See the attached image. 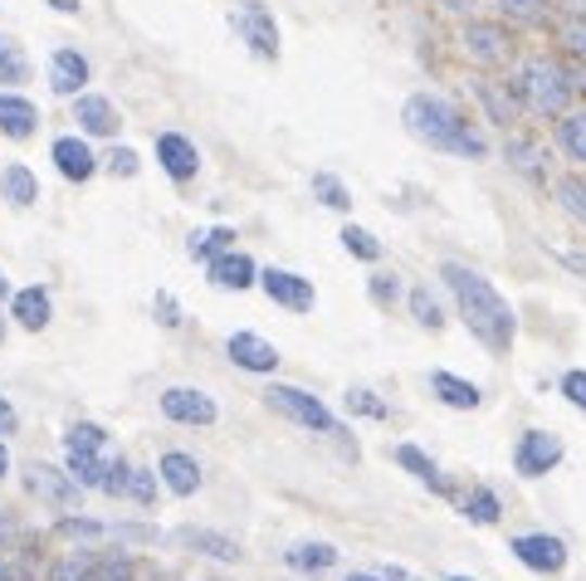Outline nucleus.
<instances>
[{"label": "nucleus", "instance_id": "obj_1", "mask_svg": "<svg viewBox=\"0 0 586 581\" xmlns=\"http://www.w3.org/2000/svg\"><path fill=\"white\" fill-rule=\"evenodd\" d=\"M449 284V294H455L459 313H464L469 333L479 337L484 347H494V352H508L518 337V323H513V308L498 298V288L488 284L484 274H474L469 264H445L440 269Z\"/></svg>", "mask_w": 586, "mask_h": 581}, {"label": "nucleus", "instance_id": "obj_2", "mask_svg": "<svg viewBox=\"0 0 586 581\" xmlns=\"http://www.w3.org/2000/svg\"><path fill=\"white\" fill-rule=\"evenodd\" d=\"M406 132L430 142V147H440V152H455V157H484L488 152L484 138L469 132V122L459 118L445 99H430V93H416V99L406 103Z\"/></svg>", "mask_w": 586, "mask_h": 581}, {"label": "nucleus", "instance_id": "obj_3", "mask_svg": "<svg viewBox=\"0 0 586 581\" xmlns=\"http://www.w3.org/2000/svg\"><path fill=\"white\" fill-rule=\"evenodd\" d=\"M64 454H68V474H74L84 489H98L107 474V435L98 430V425H74V430L64 435Z\"/></svg>", "mask_w": 586, "mask_h": 581}, {"label": "nucleus", "instance_id": "obj_4", "mask_svg": "<svg viewBox=\"0 0 586 581\" xmlns=\"http://www.w3.org/2000/svg\"><path fill=\"white\" fill-rule=\"evenodd\" d=\"M518 83H523L527 103H533L537 113H566V99H572V79L562 74V64L552 60H527L523 74H518Z\"/></svg>", "mask_w": 586, "mask_h": 581}, {"label": "nucleus", "instance_id": "obj_5", "mask_svg": "<svg viewBox=\"0 0 586 581\" xmlns=\"http://www.w3.org/2000/svg\"><path fill=\"white\" fill-rule=\"evenodd\" d=\"M269 405L279 415H289V421H298V425H308V430H322V435H342V425H337V415L328 411V405L318 401V396H308V391H298V386H269Z\"/></svg>", "mask_w": 586, "mask_h": 581}, {"label": "nucleus", "instance_id": "obj_6", "mask_svg": "<svg viewBox=\"0 0 586 581\" xmlns=\"http://www.w3.org/2000/svg\"><path fill=\"white\" fill-rule=\"evenodd\" d=\"M78 489H84V483L64 469H49V464H35V469H29V493H39V499L59 513L78 508Z\"/></svg>", "mask_w": 586, "mask_h": 581}, {"label": "nucleus", "instance_id": "obj_7", "mask_svg": "<svg viewBox=\"0 0 586 581\" xmlns=\"http://www.w3.org/2000/svg\"><path fill=\"white\" fill-rule=\"evenodd\" d=\"M230 25H234V35H240L254 54H264V60L279 54V30H273V15L264 11V5H244V11H234Z\"/></svg>", "mask_w": 586, "mask_h": 581}, {"label": "nucleus", "instance_id": "obj_8", "mask_svg": "<svg viewBox=\"0 0 586 581\" xmlns=\"http://www.w3.org/2000/svg\"><path fill=\"white\" fill-rule=\"evenodd\" d=\"M557 460H562V440H557V435L523 430V440H518V450H513L518 474H527V479H537V474H547Z\"/></svg>", "mask_w": 586, "mask_h": 581}, {"label": "nucleus", "instance_id": "obj_9", "mask_svg": "<svg viewBox=\"0 0 586 581\" xmlns=\"http://www.w3.org/2000/svg\"><path fill=\"white\" fill-rule=\"evenodd\" d=\"M162 411H166V421H181V425H211L215 421V401L205 391H191V386L162 391Z\"/></svg>", "mask_w": 586, "mask_h": 581}, {"label": "nucleus", "instance_id": "obj_10", "mask_svg": "<svg viewBox=\"0 0 586 581\" xmlns=\"http://www.w3.org/2000/svg\"><path fill=\"white\" fill-rule=\"evenodd\" d=\"M513 552H518V561L533 571H562L566 567V547L557 538H547V532H523V538H513Z\"/></svg>", "mask_w": 586, "mask_h": 581}, {"label": "nucleus", "instance_id": "obj_11", "mask_svg": "<svg viewBox=\"0 0 586 581\" xmlns=\"http://www.w3.org/2000/svg\"><path fill=\"white\" fill-rule=\"evenodd\" d=\"M259 284H264V294H269L273 304H283L289 313H308L313 308V284L298 274H289V269H269Z\"/></svg>", "mask_w": 586, "mask_h": 581}, {"label": "nucleus", "instance_id": "obj_12", "mask_svg": "<svg viewBox=\"0 0 586 581\" xmlns=\"http://www.w3.org/2000/svg\"><path fill=\"white\" fill-rule=\"evenodd\" d=\"M156 162H162L176 181H186V177H195V167H201V152H195L181 132H162V138H156Z\"/></svg>", "mask_w": 586, "mask_h": 581}, {"label": "nucleus", "instance_id": "obj_13", "mask_svg": "<svg viewBox=\"0 0 586 581\" xmlns=\"http://www.w3.org/2000/svg\"><path fill=\"white\" fill-rule=\"evenodd\" d=\"M225 347H230L234 366H244V372H273V366H279L273 343H264V337H254V333H234Z\"/></svg>", "mask_w": 586, "mask_h": 581}, {"label": "nucleus", "instance_id": "obj_14", "mask_svg": "<svg viewBox=\"0 0 586 581\" xmlns=\"http://www.w3.org/2000/svg\"><path fill=\"white\" fill-rule=\"evenodd\" d=\"M88 83V60L78 50H59L49 60V89L54 93H78Z\"/></svg>", "mask_w": 586, "mask_h": 581}, {"label": "nucleus", "instance_id": "obj_15", "mask_svg": "<svg viewBox=\"0 0 586 581\" xmlns=\"http://www.w3.org/2000/svg\"><path fill=\"white\" fill-rule=\"evenodd\" d=\"M156 474L166 479V489L181 493V499H191L195 489H201V464L191 460V454H162V464H156Z\"/></svg>", "mask_w": 586, "mask_h": 581}, {"label": "nucleus", "instance_id": "obj_16", "mask_svg": "<svg viewBox=\"0 0 586 581\" xmlns=\"http://www.w3.org/2000/svg\"><path fill=\"white\" fill-rule=\"evenodd\" d=\"M35 122H39L35 103L15 99V93H0V132H5V138H29Z\"/></svg>", "mask_w": 586, "mask_h": 581}, {"label": "nucleus", "instance_id": "obj_17", "mask_svg": "<svg viewBox=\"0 0 586 581\" xmlns=\"http://www.w3.org/2000/svg\"><path fill=\"white\" fill-rule=\"evenodd\" d=\"M211 284L215 288H250L254 284V259L225 249L220 259H211Z\"/></svg>", "mask_w": 586, "mask_h": 581}, {"label": "nucleus", "instance_id": "obj_18", "mask_svg": "<svg viewBox=\"0 0 586 581\" xmlns=\"http://www.w3.org/2000/svg\"><path fill=\"white\" fill-rule=\"evenodd\" d=\"M54 167L64 171L68 181H88L93 177V152H88L78 138H59L54 142Z\"/></svg>", "mask_w": 586, "mask_h": 581}, {"label": "nucleus", "instance_id": "obj_19", "mask_svg": "<svg viewBox=\"0 0 586 581\" xmlns=\"http://www.w3.org/2000/svg\"><path fill=\"white\" fill-rule=\"evenodd\" d=\"M464 50L474 54V60L494 64V60H504V54H508V35L498 30V25H469V30H464Z\"/></svg>", "mask_w": 586, "mask_h": 581}, {"label": "nucleus", "instance_id": "obj_20", "mask_svg": "<svg viewBox=\"0 0 586 581\" xmlns=\"http://www.w3.org/2000/svg\"><path fill=\"white\" fill-rule=\"evenodd\" d=\"M74 118L84 122V132H93V138H107V132H117V113L107 99H93V93H84L74 108Z\"/></svg>", "mask_w": 586, "mask_h": 581}, {"label": "nucleus", "instance_id": "obj_21", "mask_svg": "<svg viewBox=\"0 0 586 581\" xmlns=\"http://www.w3.org/2000/svg\"><path fill=\"white\" fill-rule=\"evenodd\" d=\"M430 391H435L445 405H455V411H474V405L484 401V396H479V386L459 382V376H449V372H435V376H430Z\"/></svg>", "mask_w": 586, "mask_h": 581}, {"label": "nucleus", "instance_id": "obj_22", "mask_svg": "<svg viewBox=\"0 0 586 581\" xmlns=\"http://www.w3.org/2000/svg\"><path fill=\"white\" fill-rule=\"evenodd\" d=\"M474 93H479V103L488 108V118H494V122H504V128H508V122H518V99L504 89V83L479 79V83H474Z\"/></svg>", "mask_w": 586, "mask_h": 581}, {"label": "nucleus", "instance_id": "obj_23", "mask_svg": "<svg viewBox=\"0 0 586 581\" xmlns=\"http://www.w3.org/2000/svg\"><path fill=\"white\" fill-rule=\"evenodd\" d=\"M508 162H513L518 171H527V177H543V171H547V162H552V157H547V147H543V142H533V138H518V132H513V138H508Z\"/></svg>", "mask_w": 586, "mask_h": 581}, {"label": "nucleus", "instance_id": "obj_24", "mask_svg": "<svg viewBox=\"0 0 586 581\" xmlns=\"http://www.w3.org/2000/svg\"><path fill=\"white\" fill-rule=\"evenodd\" d=\"M0 191H5L10 206H35L39 201V181L29 177V167H5L0 171Z\"/></svg>", "mask_w": 586, "mask_h": 581}, {"label": "nucleus", "instance_id": "obj_25", "mask_svg": "<svg viewBox=\"0 0 586 581\" xmlns=\"http://www.w3.org/2000/svg\"><path fill=\"white\" fill-rule=\"evenodd\" d=\"M332 561H337V547H332V542H298V547H289L293 571H328Z\"/></svg>", "mask_w": 586, "mask_h": 581}, {"label": "nucleus", "instance_id": "obj_26", "mask_svg": "<svg viewBox=\"0 0 586 581\" xmlns=\"http://www.w3.org/2000/svg\"><path fill=\"white\" fill-rule=\"evenodd\" d=\"M181 542H186V547H201V552H211V557H220V561H240V542L220 538V532H205V528H181Z\"/></svg>", "mask_w": 586, "mask_h": 581}, {"label": "nucleus", "instance_id": "obj_27", "mask_svg": "<svg viewBox=\"0 0 586 581\" xmlns=\"http://www.w3.org/2000/svg\"><path fill=\"white\" fill-rule=\"evenodd\" d=\"M15 318L25 327H44L49 323V294L44 288H20L15 294Z\"/></svg>", "mask_w": 586, "mask_h": 581}, {"label": "nucleus", "instance_id": "obj_28", "mask_svg": "<svg viewBox=\"0 0 586 581\" xmlns=\"http://www.w3.org/2000/svg\"><path fill=\"white\" fill-rule=\"evenodd\" d=\"M557 138H562V147L572 152V162H586V113H566Z\"/></svg>", "mask_w": 586, "mask_h": 581}, {"label": "nucleus", "instance_id": "obj_29", "mask_svg": "<svg viewBox=\"0 0 586 581\" xmlns=\"http://www.w3.org/2000/svg\"><path fill=\"white\" fill-rule=\"evenodd\" d=\"M25 74H29V64H25V54H20V44L0 40V83H25Z\"/></svg>", "mask_w": 586, "mask_h": 581}, {"label": "nucleus", "instance_id": "obj_30", "mask_svg": "<svg viewBox=\"0 0 586 581\" xmlns=\"http://www.w3.org/2000/svg\"><path fill=\"white\" fill-rule=\"evenodd\" d=\"M557 201H562V210H566V216L586 220V181L562 177V181H557Z\"/></svg>", "mask_w": 586, "mask_h": 581}, {"label": "nucleus", "instance_id": "obj_31", "mask_svg": "<svg viewBox=\"0 0 586 581\" xmlns=\"http://www.w3.org/2000/svg\"><path fill=\"white\" fill-rule=\"evenodd\" d=\"M313 191H318L322 206H332V210H347V206H352V196L342 191V181L328 177V171H318V177H313Z\"/></svg>", "mask_w": 586, "mask_h": 581}, {"label": "nucleus", "instance_id": "obj_32", "mask_svg": "<svg viewBox=\"0 0 586 581\" xmlns=\"http://www.w3.org/2000/svg\"><path fill=\"white\" fill-rule=\"evenodd\" d=\"M396 460L406 464L410 474H420V479H425V483H435V489H440V474H435V464H430L425 454L416 450V444H400V450H396Z\"/></svg>", "mask_w": 586, "mask_h": 581}, {"label": "nucleus", "instance_id": "obj_33", "mask_svg": "<svg viewBox=\"0 0 586 581\" xmlns=\"http://www.w3.org/2000/svg\"><path fill=\"white\" fill-rule=\"evenodd\" d=\"M342 245H347L357 259H377V255H381L377 235H367V230H361V225H347V230H342Z\"/></svg>", "mask_w": 586, "mask_h": 581}, {"label": "nucleus", "instance_id": "obj_34", "mask_svg": "<svg viewBox=\"0 0 586 581\" xmlns=\"http://www.w3.org/2000/svg\"><path fill=\"white\" fill-rule=\"evenodd\" d=\"M464 513L474 522H498V499L488 489H474V493H469V503H464Z\"/></svg>", "mask_w": 586, "mask_h": 581}, {"label": "nucleus", "instance_id": "obj_35", "mask_svg": "<svg viewBox=\"0 0 586 581\" xmlns=\"http://www.w3.org/2000/svg\"><path fill=\"white\" fill-rule=\"evenodd\" d=\"M127 493L137 503H156V474L152 469H127Z\"/></svg>", "mask_w": 586, "mask_h": 581}, {"label": "nucleus", "instance_id": "obj_36", "mask_svg": "<svg viewBox=\"0 0 586 581\" xmlns=\"http://www.w3.org/2000/svg\"><path fill=\"white\" fill-rule=\"evenodd\" d=\"M410 308H416V323H425V327L445 323V318H440V304L430 298V288H416V294H410Z\"/></svg>", "mask_w": 586, "mask_h": 581}, {"label": "nucleus", "instance_id": "obj_37", "mask_svg": "<svg viewBox=\"0 0 586 581\" xmlns=\"http://www.w3.org/2000/svg\"><path fill=\"white\" fill-rule=\"evenodd\" d=\"M498 11L508 15V21H537V15L547 11V0H498Z\"/></svg>", "mask_w": 586, "mask_h": 581}, {"label": "nucleus", "instance_id": "obj_38", "mask_svg": "<svg viewBox=\"0 0 586 581\" xmlns=\"http://www.w3.org/2000/svg\"><path fill=\"white\" fill-rule=\"evenodd\" d=\"M562 44L576 54V60H586V15H572V21L562 25Z\"/></svg>", "mask_w": 586, "mask_h": 581}, {"label": "nucleus", "instance_id": "obj_39", "mask_svg": "<svg viewBox=\"0 0 586 581\" xmlns=\"http://www.w3.org/2000/svg\"><path fill=\"white\" fill-rule=\"evenodd\" d=\"M230 240H234L230 230H211V235H195V240H191V255H201V259H205V255H220V249H230Z\"/></svg>", "mask_w": 586, "mask_h": 581}, {"label": "nucleus", "instance_id": "obj_40", "mask_svg": "<svg viewBox=\"0 0 586 581\" xmlns=\"http://www.w3.org/2000/svg\"><path fill=\"white\" fill-rule=\"evenodd\" d=\"M49 581H93V567L78 561V557H68V561H59V567L49 571Z\"/></svg>", "mask_w": 586, "mask_h": 581}, {"label": "nucleus", "instance_id": "obj_41", "mask_svg": "<svg viewBox=\"0 0 586 581\" xmlns=\"http://www.w3.org/2000/svg\"><path fill=\"white\" fill-rule=\"evenodd\" d=\"M562 391H566V401L586 411V372H566L562 376Z\"/></svg>", "mask_w": 586, "mask_h": 581}, {"label": "nucleus", "instance_id": "obj_42", "mask_svg": "<svg viewBox=\"0 0 586 581\" xmlns=\"http://www.w3.org/2000/svg\"><path fill=\"white\" fill-rule=\"evenodd\" d=\"M347 405H352V411H361V415H377V421L386 415V405H381L371 391H352V396H347Z\"/></svg>", "mask_w": 586, "mask_h": 581}, {"label": "nucleus", "instance_id": "obj_43", "mask_svg": "<svg viewBox=\"0 0 586 581\" xmlns=\"http://www.w3.org/2000/svg\"><path fill=\"white\" fill-rule=\"evenodd\" d=\"M103 493H127V464H107L103 483H98Z\"/></svg>", "mask_w": 586, "mask_h": 581}, {"label": "nucleus", "instance_id": "obj_44", "mask_svg": "<svg viewBox=\"0 0 586 581\" xmlns=\"http://www.w3.org/2000/svg\"><path fill=\"white\" fill-rule=\"evenodd\" d=\"M371 298H377V304H391V298H396V279L377 274V279H371Z\"/></svg>", "mask_w": 586, "mask_h": 581}, {"label": "nucleus", "instance_id": "obj_45", "mask_svg": "<svg viewBox=\"0 0 586 581\" xmlns=\"http://www.w3.org/2000/svg\"><path fill=\"white\" fill-rule=\"evenodd\" d=\"M113 171H117V177H137V152L117 147V152H113Z\"/></svg>", "mask_w": 586, "mask_h": 581}, {"label": "nucleus", "instance_id": "obj_46", "mask_svg": "<svg viewBox=\"0 0 586 581\" xmlns=\"http://www.w3.org/2000/svg\"><path fill=\"white\" fill-rule=\"evenodd\" d=\"M156 313H162V323H166V327L181 323V313H176V298H171V294H156Z\"/></svg>", "mask_w": 586, "mask_h": 581}, {"label": "nucleus", "instance_id": "obj_47", "mask_svg": "<svg viewBox=\"0 0 586 581\" xmlns=\"http://www.w3.org/2000/svg\"><path fill=\"white\" fill-rule=\"evenodd\" d=\"M15 430V411H10V401H0V435Z\"/></svg>", "mask_w": 586, "mask_h": 581}, {"label": "nucleus", "instance_id": "obj_48", "mask_svg": "<svg viewBox=\"0 0 586 581\" xmlns=\"http://www.w3.org/2000/svg\"><path fill=\"white\" fill-rule=\"evenodd\" d=\"M386 581H416L410 571H400V567H386Z\"/></svg>", "mask_w": 586, "mask_h": 581}, {"label": "nucleus", "instance_id": "obj_49", "mask_svg": "<svg viewBox=\"0 0 586 581\" xmlns=\"http://www.w3.org/2000/svg\"><path fill=\"white\" fill-rule=\"evenodd\" d=\"M54 11H78V0H49Z\"/></svg>", "mask_w": 586, "mask_h": 581}, {"label": "nucleus", "instance_id": "obj_50", "mask_svg": "<svg viewBox=\"0 0 586 581\" xmlns=\"http://www.w3.org/2000/svg\"><path fill=\"white\" fill-rule=\"evenodd\" d=\"M5 469H10V454H5V444H0V479H5Z\"/></svg>", "mask_w": 586, "mask_h": 581}, {"label": "nucleus", "instance_id": "obj_51", "mask_svg": "<svg viewBox=\"0 0 586 581\" xmlns=\"http://www.w3.org/2000/svg\"><path fill=\"white\" fill-rule=\"evenodd\" d=\"M347 581H381V577H367V571H352Z\"/></svg>", "mask_w": 586, "mask_h": 581}, {"label": "nucleus", "instance_id": "obj_52", "mask_svg": "<svg viewBox=\"0 0 586 581\" xmlns=\"http://www.w3.org/2000/svg\"><path fill=\"white\" fill-rule=\"evenodd\" d=\"M10 294V284H5V274H0V298H5Z\"/></svg>", "mask_w": 586, "mask_h": 581}, {"label": "nucleus", "instance_id": "obj_53", "mask_svg": "<svg viewBox=\"0 0 586 581\" xmlns=\"http://www.w3.org/2000/svg\"><path fill=\"white\" fill-rule=\"evenodd\" d=\"M0 581H10V571H5V561H0Z\"/></svg>", "mask_w": 586, "mask_h": 581}, {"label": "nucleus", "instance_id": "obj_54", "mask_svg": "<svg viewBox=\"0 0 586 581\" xmlns=\"http://www.w3.org/2000/svg\"><path fill=\"white\" fill-rule=\"evenodd\" d=\"M576 89H582V93H586V74H582V83H576Z\"/></svg>", "mask_w": 586, "mask_h": 581}, {"label": "nucleus", "instance_id": "obj_55", "mask_svg": "<svg viewBox=\"0 0 586 581\" xmlns=\"http://www.w3.org/2000/svg\"><path fill=\"white\" fill-rule=\"evenodd\" d=\"M0 343H5V323H0Z\"/></svg>", "mask_w": 586, "mask_h": 581}, {"label": "nucleus", "instance_id": "obj_56", "mask_svg": "<svg viewBox=\"0 0 586 581\" xmlns=\"http://www.w3.org/2000/svg\"><path fill=\"white\" fill-rule=\"evenodd\" d=\"M449 581H469V577H449Z\"/></svg>", "mask_w": 586, "mask_h": 581}]
</instances>
